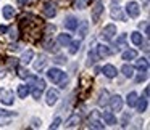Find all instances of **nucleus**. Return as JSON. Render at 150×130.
Masks as SVG:
<instances>
[{"mask_svg": "<svg viewBox=\"0 0 150 130\" xmlns=\"http://www.w3.org/2000/svg\"><path fill=\"white\" fill-rule=\"evenodd\" d=\"M47 79L52 80L53 84L60 85L62 88H65L66 87V82H68V75H66L62 69H58V68H50L49 71H47Z\"/></svg>", "mask_w": 150, "mask_h": 130, "instance_id": "f257e3e1", "label": "nucleus"}, {"mask_svg": "<svg viewBox=\"0 0 150 130\" xmlns=\"http://www.w3.org/2000/svg\"><path fill=\"white\" fill-rule=\"evenodd\" d=\"M116 34V26L115 24H107V26L102 29V39L103 40H111Z\"/></svg>", "mask_w": 150, "mask_h": 130, "instance_id": "f03ea898", "label": "nucleus"}, {"mask_svg": "<svg viewBox=\"0 0 150 130\" xmlns=\"http://www.w3.org/2000/svg\"><path fill=\"white\" fill-rule=\"evenodd\" d=\"M108 103H110V108L111 111H121L123 109V98L120 96V95H113V96L108 100Z\"/></svg>", "mask_w": 150, "mask_h": 130, "instance_id": "7ed1b4c3", "label": "nucleus"}, {"mask_svg": "<svg viewBox=\"0 0 150 130\" xmlns=\"http://www.w3.org/2000/svg\"><path fill=\"white\" fill-rule=\"evenodd\" d=\"M15 117H16V113H11V111H7V109H0V125L8 124Z\"/></svg>", "mask_w": 150, "mask_h": 130, "instance_id": "20e7f679", "label": "nucleus"}, {"mask_svg": "<svg viewBox=\"0 0 150 130\" xmlns=\"http://www.w3.org/2000/svg\"><path fill=\"white\" fill-rule=\"evenodd\" d=\"M57 101H58V90H55V88L47 90V93H45V103L49 104V106H53V104H57Z\"/></svg>", "mask_w": 150, "mask_h": 130, "instance_id": "39448f33", "label": "nucleus"}, {"mask_svg": "<svg viewBox=\"0 0 150 130\" xmlns=\"http://www.w3.org/2000/svg\"><path fill=\"white\" fill-rule=\"evenodd\" d=\"M126 11L129 15V18H137L140 15V8H139V3L137 2H129L126 5Z\"/></svg>", "mask_w": 150, "mask_h": 130, "instance_id": "423d86ee", "label": "nucleus"}, {"mask_svg": "<svg viewBox=\"0 0 150 130\" xmlns=\"http://www.w3.org/2000/svg\"><path fill=\"white\" fill-rule=\"evenodd\" d=\"M2 98H0V101H2V104H5V106H11L13 104V101H15V98H13V92H10V90H2Z\"/></svg>", "mask_w": 150, "mask_h": 130, "instance_id": "0eeeda50", "label": "nucleus"}, {"mask_svg": "<svg viewBox=\"0 0 150 130\" xmlns=\"http://www.w3.org/2000/svg\"><path fill=\"white\" fill-rule=\"evenodd\" d=\"M65 27L68 31H76L79 27V21H78V18H74V16H68L65 20Z\"/></svg>", "mask_w": 150, "mask_h": 130, "instance_id": "6e6552de", "label": "nucleus"}, {"mask_svg": "<svg viewBox=\"0 0 150 130\" xmlns=\"http://www.w3.org/2000/svg\"><path fill=\"white\" fill-rule=\"evenodd\" d=\"M102 11H103V3H102V2H97V3L94 5V8H92V21H94V23L98 21Z\"/></svg>", "mask_w": 150, "mask_h": 130, "instance_id": "1a4fd4ad", "label": "nucleus"}, {"mask_svg": "<svg viewBox=\"0 0 150 130\" xmlns=\"http://www.w3.org/2000/svg\"><path fill=\"white\" fill-rule=\"evenodd\" d=\"M102 72H103L105 75H107L108 79H113V77H116V74H118V69L115 68L113 64H105L103 66V69H100Z\"/></svg>", "mask_w": 150, "mask_h": 130, "instance_id": "9d476101", "label": "nucleus"}, {"mask_svg": "<svg viewBox=\"0 0 150 130\" xmlns=\"http://www.w3.org/2000/svg\"><path fill=\"white\" fill-rule=\"evenodd\" d=\"M102 119H103V122L108 124V125H115V124H118L116 122V117H115V114L111 113V111H103Z\"/></svg>", "mask_w": 150, "mask_h": 130, "instance_id": "9b49d317", "label": "nucleus"}, {"mask_svg": "<svg viewBox=\"0 0 150 130\" xmlns=\"http://www.w3.org/2000/svg\"><path fill=\"white\" fill-rule=\"evenodd\" d=\"M57 42H58L60 47H68L69 43H71V36H69V34H58Z\"/></svg>", "mask_w": 150, "mask_h": 130, "instance_id": "f8f14e48", "label": "nucleus"}, {"mask_svg": "<svg viewBox=\"0 0 150 130\" xmlns=\"http://www.w3.org/2000/svg\"><path fill=\"white\" fill-rule=\"evenodd\" d=\"M97 55H98V58H107V56H110L111 55V50L108 48L107 45H103V43H100V45L97 47Z\"/></svg>", "mask_w": 150, "mask_h": 130, "instance_id": "ddd939ff", "label": "nucleus"}, {"mask_svg": "<svg viewBox=\"0 0 150 130\" xmlns=\"http://www.w3.org/2000/svg\"><path fill=\"white\" fill-rule=\"evenodd\" d=\"M110 15H111L113 20H118V21H124V20H126V16L123 15V10H121L120 7H113V8H111V11H110Z\"/></svg>", "mask_w": 150, "mask_h": 130, "instance_id": "4468645a", "label": "nucleus"}, {"mask_svg": "<svg viewBox=\"0 0 150 130\" xmlns=\"http://www.w3.org/2000/svg\"><path fill=\"white\" fill-rule=\"evenodd\" d=\"M79 120H81V119H79L78 114H73L71 117H68V119H66L65 127H66V129H73V127H76V125L79 124Z\"/></svg>", "mask_w": 150, "mask_h": 130, "instance_id": "2eb2a0df", "label": "nucleus"}, {"mask_svg": "<svg viewBox=\"0 0 150 130\" xmlns=\"http://www.w3.org/2000/svg\"><path fill=\"white\" fill-rule=\"evenodd\" d=\"M44 15H45L47 18H53L57 15V8L55 5L52 3H45V7H44Z\"/></svg>", "mask_w": 150, "mask_h": 130, "instance_id": "dca6fc26", "label": "nucleus"}, {"mask_svg": "<svg viewBox=\"0 0 150 130\" xmlns=\"http://www.w3.org/2000/svg\"><path fill=\"white\" fill-rule=\"evenodd\" d=\"M147 104H149V98H137L136 106H137V111H139V113H145Z\"/></svg>", "mask_w": 150, "mask_h": 130, "instance_id": "f3484780", "label": "nucleus"}, {"mask_svg": "<svg viewBox=\"0 0 150 130\" xmlns=\"http://www.w3.org/2000/svg\"><path fill=\"white\" fill-rule=\"evenodd\" d=\"M45 64H47L45 56H44V55H39V58L34 61V69H36V71H40V69L45 68Z\"/></svg>", "mask_w": 150, "mask_h": 130, "instance_id": "a211bd4d", "label": "nucleus"}, {"mask_svg": "<svg viewBox=\"0 0 150 130\" xmlns=\"http://www.w3.org/2000/svg\"><path fill=\"white\" fill-rule=\"evenodd\" d=\"M33 58H34V52L33 50H26V52L23 53V56H21L20 61L23 63V64H29V63L33 61Z\"/></svg>", "mask_w": 150, "mask_h": 130, "instance_id": "6ab92c4d", "label": "nucleus"}, {"mask_svg": "<svg viewBox=\"0 0 150 130\" xmlns=\"http://www.w3.org/2000/svg\"><path fill=\"white\" fill-rule=\"evenodd\" d=\"M2 13H4L5 20H11V18L15 16V8L11 7V5H5L4 10H2Z\"/></svg>", "mask_w": 150, "mask_h": 130, "instance_id": "aec40b11", "label": "nucleus"}, {"mask_svg": "<svg viewBox=\"0 0 150 130\" xmlns=\"http://www.w3.org/2000/svg\"><path fill=\"white\" fill-rule=\"evenodd\" d=\"M97 59H98L97 52H95V50H89V56H87V63H86V64H87V66H94L95 63H97Z\"/></svg>", "mask_w": 150, "mask_h": 130, "instance_id": "412c9836", "label": "nucleus"}, {"mask_svg": "<svg viewBox=\"0 0 150 130\" xmlns=\"http://www.w3.org/2000/svg\"><path fill=\"white\" fill-rule=\"evenodd\" d=\"M121 72H123L124 77L131 79V77L134 75V68H132L131 64H123V68H121Z\"/></svg>", "mask_w": 150, "mask_h": 130, "instance_id": "4be33fe9", "label": "nucleus"}, {"mask_svg": "<svg viewBox=\"0 0 150 130\" xmlns=\"http://www.w3.org/2000/svg\"><path fill=\"white\" fill-rule=\"evenodd\" d=\"M108 98H110L108 92H107V90H103V92L100 93V96H98V100H97L98 106H107V104H108Z\"/></svg>", "mask_w": 150, "mask_h": 130, "instance_id": "5701e85b", "label": "nucleus"}, {"mask_svg": "<svg viewBox=\"0 0 150 130\" xmlns=\"http://www.w3.org/2000/svg\"><path fill=\"white\" fill-rule=\"evenodd\" d=\"M29 93H31L29 85H20V87H18V96L20 98H26Z\"/></svg>", "mask_w": 150, "mask_h": 130, "instance_id": "b1692460", "label": "nucleus"}, {"mask_svg": "<svg viewBox=\"0 0 150 130\" xmlns=\"http://www.w3.org/2000/svg\"><path fill=\"white\" fill-rule=\"evenodd\" d=\"M121 58H123L124 61H129V59H134V58H137V52H136V50H126V52H123Z\"/></svg>", "mask_w": 150, "mask_h": 130, "instance_id": "393cba45", "label": "nucleus"}, {"mask_svg": "<svg viewBox=\"0 0 150 130\" xmlns=\"http://www.w3.org/2000/svg\"><path fill=\"white\" fill-rule=\"evenodd\" d=\"M126 103H127V106H129V108H134V106H136V103H137V93H136V92H131V93L127 95Z\"/></svg>", "mask_w": 150, "mask_h": 130, "instance_id": "a878e982", "label": "nucleus"}, {"mask_svg": "<svg viewBox=\"0 0 150 130\" xmlns=\"http://www.w3.org/2000/svg\"><path fill=\"white\" fill-rule=\"evenodd\" d=\"M136 68H139L140 71H149V59H147V58L137 59V61H136Z\"/></svg>", "mask_w": 150, "mask_h": 130, "instance_id": "bb28decb", "label": "nucleus"}, {"mask_svg": "<svg viewBox=\"0 0 150 130\" xmlns=\"http://www.w3.org/2000/svg\"><path fill=\"white\" fill-rule=\"evenodd\" d=\"M131 40H132L134 45H142L144 37H142V34H140V32H132V34H131Z\"/></svg>", "mask_w": 150, "mask_h": 130, "instance_id": "cd10ccee", "label": "nucleus"}, {"mask_svg": "<svg viewBox=\"0 0 150 130\" xmlns=\"http://www.w3.org/2000/svg\"><path fill=\"white\" fill-rule=\"evenodd\" d=\"M124 42H126V36L121 34V36L116 39V42H115V50L118 52V50H121L123 47H126V43H124Z\"/></svg>", "mask_w": 150, "mask_h": 130, "instance_id": "c85d7f7f", "label": "nucleus"}, {"mask_svg": "<svg viewBox=\"0 0 150 130\" xmlns=\"http://www.w3.org/2000/svg\"><path fill=\"white\" fill-rule=\"evenodd\" d=\"M68 47H69V55H76L79 52V47H81V40H74Z\"/></svg>", "mask_w": 150, "mask_h": 130, "instance_id": "c756f323", "label": "nucleus"}, {"mask_svg": "<svg viewBox=\"0 0 150 130\" xmlns=\"http://www.w3.org/2000/svg\"><path fill=\"white\" fill-rule=\"evenodd\" d=\"M87 27H89V24H87V21H82V24H81V29H79V37H86V34H87Z\"/></svg>", "mask_w": 150, "mask_h": 130, "instance_id": "7c9ffc66", "label": "nucleus"}, {"mask_svg": "<svg viewBox=\"0 0 150 130\" xmlns=\"http://www.w3.org/2000/svg\"><path fill=\"white\" fill-rule=\"evenodd\" d=\"M18 61H20V59H18V58H15V56H13V58H7V66H8V68H16V66H18Z\"/></svg>", "mask_w": 150, "mask_h": 130, "instance_id": "2f4dec72", "label": "nucleus"}, {"mask_svg": "<svg viewBox=\"0 0 150 130\" xmlns=\"http://www.w3.org/2000/svg\"><path fill=\"white\" fill-rule=\"evenodd\" d=\"M147 72H149V71H140L139 74H137V77H136V82H137V84H140V82H144V80H145V79H147V75H149Z\"/></svg>", "mask_w": 150, "mask_h": 130, "instance_id": "473e14b6", "label": "nucleus"}, {"mask_svg": "<svg viewBox=\"0 0 150 130\" xmlns=\"http://www.w3.org/2000/svg\"><path fill=\"white\" fill-rule=\"evenodd\" d=\"M18 75H20L21 79H29V77H31V74L28 72V69H24V68H20V69H18Z\"/></svg>", "mask_w": 150, "mask_h": 130, "instance_id": "72a5a7b5", "label": "nucleus"}, {"mask_svg": "<svg viewBox=\"0 0 150 130\" xmlns=\"http://www.w3.org/2000/svg\"><path fill=\"white\" fill-rule=\"evenodd\" d=\"M45 48L49 50V52H53V53H55V52H57V43L53 42V40H49V42L45 43Z\"/></svg>", "mask_w": 150, "mask_h": 130, "instance_id": "f704fd0d", "label": "nucleus"}, {"mask_svg": "<svg viewBox=\"0 0 150 130\" xmlns=\"http://www.w3.org/2000/svg\"><path fill=\"white\" fill-rule=\"evenodd\" d=\"M91 129H95V130H102L103 129V124H100L97 119L95 120H91Z\"/></svg>", "mask_w": 150, "mask_h": 130, "instance_id": "c9c22d12", "label": "nucleus"}, {"mask_svg": "<svg viewBox=\"0 0 150 130\" xmlns=\"http://www.w3.org/2000/svg\"><path fill=\"white\" fill-rule=\"evenodd\" d=\"M33 96H34V100H39L40 96H42V88H39V87H36L33 90Z\"/></svg>", "mask_w": 150, "mask_h": 130, "instance_id": "e433bc0d", "label": "nucleus"}, {"mask_svg": "<svg viewBox=\"0 0 150 130\" xmlns=\"http://www.w3.org/2000/svg\"><path fill=\"white\" fill-rule=\"evenodd\" d=\"M60 124H62V119H60V117H55V120L50 124V130H52V129H58Z\"/></svg>", "mask_w": 150, "mask_h": 130, "instance_id": "4c0bfd02", "label": "nucleus"}, {"mask_svg": "<svg viewBox=\"0 0 150 130\" xmlns=\"http://www.w3.org/2000/svg\"><path fill=\"white\" fill-rule=\"evenodd\" d=\"M53 61H55L57 64H63V63H66V58H65V56H57Z\"/></svg>", "mask_w": 150, "mask_h": 130, "instance_id": "58836bf2", "label": "nucleus"}, {"mask_svg": "<svg viewBox=\"0 0 150 130\" xmlns=\"http://www.w3.org/2000/svg\"><path fill=\"white\" fill-rule=\"evenodd\" d=\"M10 39L11 40H16V37H18V34H16V31H13V27H10Z\"/></svg>", "mask_w": 150, "mask_h": 130, "instance_id": "ea45409f", "label": "nucleus"}, {"mask_svg": "<svg viewBox=\"0 0 150 130\" xmlns=\"http://www.w3.org/2000/svg\"><path fill=\"white\" fill-rule=\"evenodd\" d=\"M33 127H40V119H33Z\"/></svg>", "mask_w": 150, "mask_h": 130, "instance_id": "a19ab883", "label": "nucleus"}, {"mask_svg": "<svg viewBox=\"0 0 150 130\" xmlns=\"http://www.w3.org/2000/svg\"><path fill=\"white\" fill-rule=\"evenodd\" d=\"M149 92H150V88H149V87L144 88V98H149Z\"/></svg>", "mask_w": 150, "mask_h": 130, "instance_id": "79ce46f5", "label": "nucleus"}, {"mask_svg": "<svg viewBox=\"0 0 150 130\" xmlns=\"http://www.w3.org/2000/svg\"><path fill=\"white\" fill-rule=\"evenodd\" d=\"M7 31H8V27H7V26H0V32H2V34H5Z\"/></svg>", "mask_w": 150, "mask_h": 130, "instance_id": "37998d69", "label": "nucleus"}, {"mask_svg": "<svg viewBox=\"0 0 150 130\" xmlns=\"http://www.w3.org/2000/svg\"><path fill=\"white\" fill-rule=\"evenodd\" d=\"M5 77V71L4 69H0V79H4Z\"/></svg>", "mask_w": 150, "mask_h": 130, "instance_id": "c03bdc74", "label": "nucleus"}, {"mask_svg": "<svg viewBox=\"0 0 150 130\" xmlns=\"http://www.w3.org/2000/svg\"><path fill=\"white\" fill-rule=\"evenodd\" d=\"M18 2H20V3H24V2H29V0H18Z\"/></svg>", "mask_w": 150, "mask_h": 130, "instance_id": "a18cd8bd", "label": "nucleus"}]
</instances>
